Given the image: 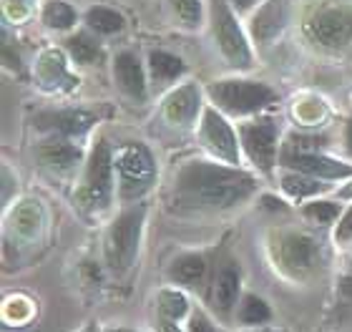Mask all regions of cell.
Returning a JSON list of instances; mask_svg holds the SVG:
<instances>
[{
	"label": "cell",
	"mask_w": 352,
	"mask_h": 332,
	"mask_svg": "<svg viewBox=\"0 0 352 332\" xmlns=\"http://www.w3.org/2000/svg\"><path fill=\"white\" fill-rule=\"evenodd\" d=\"M164 113L171 124H191L199 113V89L197 86H182L179 91H174L166 104H164Z\"/></svg>",
	"instance_id": "4fadbf2b"
},
{
	"label": "cell",
	"mask_w": 352,
	"mask_h": 332,
	"mask_svg": "<svg viewBox=\"0 0 352 332\" xmlns=\"http://www.w3.org/2000/svg\"><path fill=\"white\" fill-rule=\"evenodd\" d=\"M317 259V244L305 234H289L282 242V262L292 269H309Z\"/></svg>",
	"instance_id": "5bb4252c"
},
{
	"label": "cell",
	"mask_w": 352,
	"mask_h": 332,
	"mask_svg": "<svg viewBox=\"0 0 352 332\" xmlns=\"http://www.w3.org/2000/svg\"><path fill=\"white\" fill-rule=\"evenodd\" d=\"M41 159H43L48 166H56V169H68L74 166L78 159H81V151L71 144H63V141H51L41 148Z\"/></svg>",
	"instance_id": "d6986e66"
},
{
	"label": "cell",
	"mask_w": 352,
	"mask_h": 332,
	"mask_svg": "<svg viewBox=\"0 0 352 332\" xmlns=\"http://www.w3.org/2000/svg\"><path fill=\"white\" fill-rule=\"evenodd\" d=\"M242 144L247 154L259 169L270 171L274 166V156H277V126L270 118L257 121V124H247L242 129Z\"/></svg>",
	"instance_id": "ba28073f"
},
{
	"label": "cell",
	"mask_w": 352,
	"mask_h": 332,
	"mask_svg": "<svg viewBox=\"0 0 352 332\" xmlns=\"http://www.w3.org/2000/svg\"><path fill=\"white\" fill-rule=\"evenodd\" d=\"M289 166L305 171V174H312V177H322V179H342L350 177L352 166L342 162H335V159H327V156H320L317 151L312 154H297L292 159H285Z\"/></svg>",
	"instance_id": "30bf717a"
},
{
	"label": "cell",
	"mask_w": 352,
	"mask_h": 332,
	"mask_svg": "<svg viewBox=\"0 0 352 332\" xmlns=\"http://www.w3.org/2000/svg\"><path fill=\"white\" fill-rule=\"evenodd\" d=\"M116 81L118 86L129 93L136 101H144L146 98V78H144V68H141L139 58L133 53H121L116 58Z\"/></svg>",
	"instance_id": "8fae6325"
},
{
	"label": "cell",
	"mask_w": 352,
	"mask_h": 332,
	"mask_svg": "<svg viewBox=\"0 0 352 332\" xmlns=\"http://www.w3.org/2000/svg\"><path fill=\"white\" fill-rule=\"evenodd\" d=\"M282 186H285V192H289L292 197H309V194H317L324 189V184H320L317 179L294 177V174L282 179Z\"/></svg>",
	"instance_id": "d4e9b609"
},
{
	"label": "cell",
	"mask_w": 352,
	"mask_h": 332,
	"mask_svg": "<svg viewBox=\"0 0 352 332\" xmlns=\"http://www.w3.org/2000/svg\"><path fill=\"white\" fill-rule=\"evenodd\" d=\"M141 224H144V209H129L111 224L109 234H106V257L109 265L116 272L129 269L139 252V236H141Z\"/></svg>",
	"instance_id": "3957f363"
},
{
	"label": "cell",
	"mask_w": 352,
	"mask_h": 332,
	"mask_svg": "<svg viewBox=\"0 0 352 332\" xmlns=\"http://www.w3.org/2000/svg\"><path fill=\"white\" fill-rule=\"evenodd\" d=\"M159 330H162V332H182L179 327L174 325V320H169V318H164L162 322H159Z\"/></svg>",
	"instance_id": "f546056e"
},
{
	"label": "cell",
	"mask_w": 352,
	"mask_h": 332,
	"mask_svg": "<svg viewBox=\"0 0 352 332\" xmlns=\"http://www.w3.org/2000/svg\"><path fill=\"white\" fill-rule=\"evenodd\" d=\"M171 5L189 28H197L201 23V3L199 0H171Z\"/></svg>",
	"instance_id": "484cf974"
},
{
	"label": "cell",
	"mask_w": 352,
	"mask_h": 332,
	"mask_svg": "<svg viewBox=\"0 0 352 332\" xmlns=\"http://www.w3.org/2000/svg\"><path fill=\"white\" fill-rule=\"evenodd\" d=\"M342 194H345V197H352V186H347V189Z\"/></svg>",
	"instance_id": "836d02e7"
},
{
	"label": "cell",
	"mask_w": 352,
	"mask_h": 332,
	"mask_svg": "<svg viewBox=\"0 0 352 332\" xmlns=\"http://www.w3.org/2000/svg\"><path fill=\"white\" fill-rule=\"evenodd\" d=\"M201 141L206 148L224 159L227 164H239V148H236V136L229 129V124L214 109L204 111V126H201Z\"/></svg>",
	"instance_id": "9c48e42d"
},
{
	"label": "cell",
	"mask_w": 352,
	"mask_h": 332,
	"mask_svg": "<svg viewBox=\"0 0 352 332\" xmlns=\"http://www.w3.org/2000/svg\"><path fill=\"white\" fill-rule=\"evenodd\" d=\"M236 292H239V274L232 267H224L212 282V305L219 312H229L236 302Z\"/></svg>",
	"instance_id": "2e32d148"
},
{
	"label": "cell",
	"mask_w": 352,
	"mask_h": 332,
	"mask_svg": "<svg viewBox=\"0 0 352 332\" xmlns=\"http://www.w3.org/2000/svg\"><path fill=\"white\" fill-rule=\"evenodd\" d=\"M335 236H338V242H345V239H350V236H352V209L347 212L345 217H342V221L338 224V232H335Z\"/></svg>",
	"instance_id": "83f0119b"
},
{
	"label": "cell",
	"mask_w": 352,
	"mask_h": 332,
	"mask_svg": "<svg viewBox=\"0 0 352 332\" xmlns=\"http://www.w3.org/2000/svg\"><path fill=\"white\" fill-rule=\"evenodd\" d=\"M309 36L317 43L338 48L352 41V13L345 8H327L309 21Z\"/></svg>",
	"instance_id": "52a82bcc"
},
{
	"label": "cell",
	"mask_w": 352,
	"mask_h": 332,
	"mask_svg": "<svg viewBox=\"0 0 352 332\" xmlns=\"http://www.w3.org/2000/svg\"><path fill=\"white\" fill-rule=\"evenodd\" d=\"M347 146L352 148V118H350V124H347Z\"/></svg>",
	"instance_id": "d6a6232c"
},
{
	"label": "cell",
	"mask_w": 352,
	"mask_h": 332,
	"mask_svg": "<svg viewBox=\"0 0 352 332\" xmlns=\"http://www.w3.org/2000/svg\"><path fill=\"white\" fill-rule=\"evenodd\" d=\"M116 169L118 177H121V194H124L126 199L141 197L156 177L154 159L148 154V148L141 146V144H129V146L118 151Z\"/></svg>",
	"instance_id": "277c9868"
},
{
	"label": "cell",
	"mask_w": 352,
	"mask_h": 332,
	"mask_svg": "<svg viewBox=\"0 0 352 332\" xmlns=\"http://www.w3.org/2000/svg\"><path fill=\"white\" fill-rule=\"evenodd\" d=\"M94 124V116L86 111H53V113H41L38 116V126L41 129H51V131L66 133V136H78V133L88 131Z\"/></svg>",
	"instance_id": "7c38bea8"
},
{
	"label": "cell",
	"mask_w": 352,
	"mask_h": 332,
	"mask_svg": "<svg viewBox=\"0 0 352 332\" xmlns=\"http://www.w3.org/2000/svg\"><path fill=\"white\" fill-rule=\"evenodd\" d=\"M204 272H206L204 259L197 257V254H186V257H179L174 265H171V269H169L171 280L182 282V285H197V282H201Z\"/></svg>",
	"instance_id": "ac0fdd59"
},
{
	"label": "cell",
	"mask_w": 352,
	"mask_h": 332,
	"mask_svg": "<svg viewBox=\"0 0 352 332\" xmlns=\"http://www.w3.org/2000/svg\"><path fill=\"white\" fill-rule=\"evenodd\" d=\"M239 320L247 322V325H259V322H267L270 320V307L259 300V297L250 295L244 297L242 310H239Z\"/></svg>",
	"instance_id": "603a6c76"
},
{
	"label": "cell",
	"mask_w": 352,
	"mask_h": 332,
	"mask_svg": "<svg viewBox=\"0 0 352 332\" xmlns=\"http://www.w3.org/2000/svg\"><path fill=\"white\" fill-rule=\"evenodd\" d=\"M232 3H234V5L239 8V10H247V8H250V5H254V3H257V0H232Z\"/></svg>",
	"instance_id": "1f68e13d"
},
{
	"label": "cell",
	"mask_w": 352,
	"mask_h": 332,
	"mask_svg": "<svg viewBox=\"0 0 352 332\" xmlns=\"http://www.w3.org/2000/svg\"><path fill=\"white\" fill-rule=\"evenodd\" d=\"M111 332H129V330H111Z\"/></svg>",
	"instance_id": "d590c367"
},
{
	"label": "cell",
	"mask_w": 352,
	"mask_h": 332,
	"mask_svg": "<svg viewBox=\"0 0 352 332\" xmlns=\"http://www.w3.org/2000/svg\"><path fill=\"white\" fill-rule=\"evenodd\" d=\"M285 21H287V0H270L257 13L252 30H254V36L259 41H272L279 30L285 28Z\"/></svg>",
	"instance_id": "9a60e30c"
},
{
	"label": "cell",
	"mask_w": 352,
	"mask_h": 332,
	"mask_svg": "<svg viewBox=\"0 0 352 332\" xmlns=\"http://www.w3.org/2000/svg\"><path fill=\"white\" fill-rule=\"evenodd\" d=\"M83 332H96V327H86V330H83Z\"/></svg>",
	"instance_id": "e575fe53"
},
{
	"label": "cell",
	"mask_w": 352,
	"mask_h": 332,
	"mask_svg": "<svg viewBox=\"0 0 352 332\" xmlns=\"http://www.w3.org/2000/svg\"><path fill=\"white\" fill-rule=\"evenodd\" d=\"M212 21H214V36L219 41L221 53L227 60L236 68H247L252 63L250 45L244 41L242 28L236 25L234 15L229 13L224 0H212Z\"/></svg>",
	"instance_id": "8992f818"
},
{
	"label": "cell",
	"mask_w": 352,
	"mask_h": 332,
	"mask_svg": "<svg viewBox=\"0 0 352 332\" xmlns=\"http://www.w3.org/2000/svg\"><path fill=\"white\" fill-rule=\"evenodd\" d=\"M111 194H113V159H111L109 144L98 141L88 162L81 201L91 209H106Z\"/></svg>",
	"instance_id": "5b68a950"
},
{
	"label": "cell",
	"mask_w": 352,
	"mask_h": 332,
	"mask_svg": "<svg viewBox=\"0 0 352 332\" xmlns=\"http://www.w3.org/2000/svg\"><path fill=\"white\" fill-rule=\"evenodd\" d=\"M342 289L352 295V265H350V269L345 272V277H342Z\"/></svg>",
	"instance_id": "4dcf8cb0"
},
{
	"label": "cell",
	"mask_w": 352,
	"mask_h": 332,
	"mask_svg": "<svg viewBox=\"0 0 352 332\" xmlns=\"http://www.w3.org/2000/svg\"><path fill=\"white\" fill-rule=\"evenodd\" d=\"M186 297L179 295V292H174V289H166V292H162L159 295V310H162L164 318L169 320H179L186 315Z\"/></svg>",
	"instance_id": "cb8c5ba5"
},
{
	"label": "cell",
	"mask_w": 352,
	"mask_h": 332,
	"mask_svg": "<svg viewBox=\"0 0 352 332\" xmlns=\"http://www.w3.org/2000/svg\"><path fill=\"white\" fill-rule=\"evenodd\" d=\"M191 332H217V330L209 325V320L204 315H197V318L191 320Z\"/></svg>",
	"instance_id": "f1b7e54d"
},
{
	"label": "cell",
	"mask_w": 352,
	"mask_h": 332,
	"mask_svg": "<svg viewBox=\"0 0 352 332\" xmlns=\"http://www.w3.org/2000/svg\"><path fill=\"white\" fill-rule=\"evenodd\" d=\"M86 23L98 33H116L124 25V18L111 8H91L86 15Z\"/></svg>",
	"instance_id": "ffe728a7"
},
{
	"label": "cell",
	"mask_w": 352,
	"mask_h": 332,
	"mask_svg": "<svg viewBox=\"0 0 352 332\" xmlns=\"http://www.w3.org/2000/svg\"><path fill=\"white\" fill-rule=\"evenodd\" d=\"M43 23L48 25V28H71L76 23V13L74 8L66 5V3H60V0H53V3H48L43 10Z\"/></svg>",
	"instance_id": "44dd1931"
},
{
	"label": "cell",
	"mask_w": 352,
	"mask_h": 332,
	"mask_svg": "<svg viewBox=\"0 0 352 332\" xmlns=\"http://www.w3.org/2000/svg\"><path fill=\"white\" fill-rule=\"evenodd\" d=\"M68 53H71V58L76 63H94V60L101 58V51H98V45L91 41L88 36H74L68 41Z\"/></svg>",
	"instance_id": "7402d4cb"
},
{
	"label": "cell",
	"mask_w": 352,
	"mask_h": 332,
	"mask_svg": "<svg viewBox=\"0 0 352 332\" xmlns=\"http://www.w3.org/2000/svg\"><path fill=\"white\" fill-rule=\"evenodd\" d=\"M209 96L219 109L244 116V113H254L264 106L274 104V91L270 86L257 81H219L209 86Z\"/></svg>",
	"instance_id": "7a4b0ae2"
},
{
	"label": "cell",
	"mask_w": 352,
	"mask_h": 332,
	"mask_svg": "<svg viewBox=\"0 0 352 332\" xmlns=\"http://www.w3.org/2000/svg\"><path fill=\"white\" fill-rule=\"evenodd\" d=\"M179 194L189 204L209 209L234 207L254 192V179L229 166L194 162L186 164L176 179Z\"/></svg>",
	"instance_id": "6da1fadb"
},
{
	"label": "cell",
	"mask_w": 352,
	"mask_h": 332,
	"mask_svg": "<svg viewBox=\"0 0 352 332\" xmlns=\"http://www.w3.org/2000/svg\"><path fill=\"white\" fill-rule=\"evenodd\" d=\"M305 214H307L309 219H315L317 224H330L332 219H338L340 207L332 204V201H315V204H307Z\"/></svg>",
	"instance_id": "4316f807"
},
{
	"label": "cell",
	"mask_w": 352,
	"mask_h": 332,
	"mask_svg": "<svg viewBox=\"0 0 352 332\" xmlns=\"http://www.w3.org/2000/svg\"><path fill=\"white\" fill-rule=\"evenodd\" d=\"M148 68H151V76H154L156 83H169L174 78L184 74V63L171 53L154 51L148 56Z\"/></svg>",
	"instance_id": "e0dca14e"
}]
</instances>
